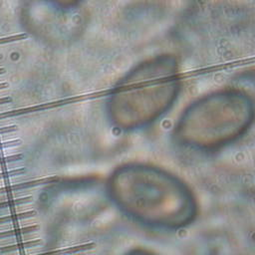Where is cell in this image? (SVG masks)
<instances>
[{"mask_svg":"<svg viewBox=\"0 0 255 255\" xmlns=\"http://www.w3.org/2000/svg\"><path fill=\"white\" fill-rule=\"evenodd\" d=\"M254 116V102L244 91L218 90L187 107L175 127L174 137L189 149H221L244 135Z\"/></svg>","mask_w":255,"mask_h":255,"instance_id":"3957f363","label":"cell"},{"mask_svg":"<svg viewBox=\"0 0 255 255\" xmlns=\"http://www.w3.org/2000/svg\"><path fill=\"white\" fill-rule=\"evenodd\" d=\"M125 255H157L156 253L145 249V248H133L130 251H128Z\"/></svg>","mask_w":255,"mask_h":255,"instance_id":"5b68a950","label":"cell"},{"mask_svg":"<svg viewBox=\"0 0 255 255\" xmlns=\"http://www.w3.org/2000/svg\"><path fill=\"white\" fill-rule=\"evenodd\" d=\"M179 90V67L172 55L144 60L115 86L110 99L113 122L124 131L143 129L170 110Z\"/></svg>","mask_w":255,"mask_h":255,"instance_id":"7a4b0ae2","label":"cell"},{"mask_svg":"<svg viewBox=\"0 0 255 255\" xmlns=\"http://www.w3.org/2000/svg\"><path fill=\"white\" fill-rule=\"evenodd\" d=\"M77 1H79V0H76V2H77Z\"/></svg>","mask_w":255,"mask_h":255,"instance_id":"8992f818","label":"cell"},{"mask_svg":"<svg viewBox=\"0 0 255 255\" xmlns=\"http://www.w3.org/2000/svg\"><path fill=\"white\" fill-rule=\"evenodd\" d=\"M110 191L119 208L144 225L179 229L197 216L196 197L187 183L149 163L130 162L119 168L111 178Z\"/></svg>","mask_w":255,"mask_h":255,"instance_id":"6da1fadb","label":"cell"},{"mask_svg":"<svg viewBox=\"0 0 255 255\" xmlns=\"http://www.w3.org/2000/svg\"><path fill=\"white\" fill-rule=\"evenodd\" d=\"M192 255H239L229 239L223 235H214L200 241Z\"/></svg>","mask_w":255,"mask_h":255,"instance_id":"277c9868","label":"cell"}]
</instances>
